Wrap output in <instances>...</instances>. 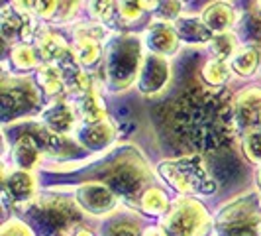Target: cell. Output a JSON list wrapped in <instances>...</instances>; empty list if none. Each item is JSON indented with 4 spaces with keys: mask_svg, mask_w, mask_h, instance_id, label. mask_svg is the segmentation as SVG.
Here are the masks:
<instances>
[{
    "mask_svg": "<svg viewBox=\"0 0 261 236\" xmlns=\"http://www.w3.org/2000/svg\"><path fill=\"white\" fill-rule=\"evenodd\" d=\"M79 114L83 118V122H98V120H105L106 116V106L100 99V95L96 91H89L85 95H81V103H79Z\"/></svg>",
    "mask_w": 261,
    "mask_h": 236,
    "instance_id": "cell-21",
    "label": "cell"
},
{
    "mask_svg": "<svg viewBox=\"0 0 261 236\" xmlns=\"http://www.w3.org/2000/svg\"><path fill=\"white\" fill-rule=\"evenodd\" d=\"M175 30L179 34V38L189 39V41H206L210 38V30L204 26L202 20L196 18H181L175 22Z\"/></svg>",
    "mask_w": 261,
    "mask_h": 236,
    "instance_id": "cell-23",
    "label": "cell"
},
{
    "mask_svg": "<svg viewBox=\"0 0 261 236\" xmlns=\"http://www.w3.org/2000/svg\"><path fill=\"white\" fill-rule=\"evenodd\" d=\"M200 20L204 22V26L208 28L212 34H224V32H228L230 28L234 26L236 12L228 2L214 0V2H210L202 8Z\"/></svg>",
    "mask_w": 261,
    "mask_h": 236,
    "instance_id": "cell-16",
    "label": "cell"
},
{
    "mask_svg": "<svg viewBox=\"0 0 261 236\" xmlns=\"http://www.w3.org/2000/svg\"><path fill=\"white\" fill-rule=\"evenodd\" d=\"M208 210L195 197H179L167 210L163 228L169 236H204L208 230Z\"/></svg>",
    "mask_w": 261,
    "mask_h": 236,
    "instance_id": "cell-6",
    "label": "cell"
},
{
    "mask_svg": "<svg viewBox=\"0 0 261 236\" xmlns=\"http://www.w3.org/2000/svg\"><path fill=\"white\" fill-rule=\"evenodd\" d=\"M171 79V65L165 55L145 52L140 73H138V89L144 95H155L163 91Z\"/></svg>",
    "mask_w": 261,
    "mask_h": 236,
    "instance_id": "cell-9",
    "label": "cell"
},
{
    "mask_svg": "<svg viewBox=\"0 0 261 236\" xmlns=\"http://www.w3.org/2000/svg\"><path fill=\"white\" fill-rule=\"evenodd\" d=\"M34 219L41 228L49 230L51 236H67L71 230H75L73 224L77 223V210L65 199H43L34 210Z\"/></svg>",
    "mask_w": 261,
    "mask_h": 236,
    "instance_id": "cell-7",
    "label": "cell"
},
{
    "mask_svg": "<svg viewBox=\"0 0 261 236\" xmlns=\"http://www.w3.org/2000/svg\"><path fill=\"white\" fill-rule=\"evenodd\" d=\"M144 55V41L138 36H116L108 43L106 52L108 85L114 91L128 89L134 81H138Z\"/></svg>",
    "mask_w": 261,
    "mask_h": 236,
    "instance_id": "cell-2",
    "label": "cell"
},
{
    "mask_svg": "<svg viewBox=\"0 0 261 236\" xmlns=\"http://www.w3.org/2000/svg\"><path fill=\"white\" fill-rule=\"evenodd\" d=\"M118 8H120V14H122V18L124 20H128V22H134V20H138L142 12H144V8H140L136 2H132V0H122L120 4H118Z\"/></svg>",
    "mask_w": 261,
    "mask_h": 236,
    "instance_id": "cell-36",
    "label": "cell"
},
{
    "mask_svg": "<svg viewBox=\"0 0 261 236\" xmlns=\"http://www.w3.org/2000/svg\"><path fill=\"white\" fill-rule=\"evenodd\" d=\"M75 201L81 210L94 217H102V215H110L116 209L118 195L105 181H87L77 187Z\"/></svg>",
    "mask_w": 261,
    "mask_h": 236,
    "instance_id": "cell-8",
    "label": "cell"
},
{
    "mask_svg": "<svg viewBox=\"0 0 261 236\" xmlns=\"http://www.w3.org/2000/svg\"><path fill=\"white\" fill-rule=\"evenodd\" d=\"M102 53L100 41L91 36H77V45H75V57L81 65H92L98 61Z\"/></svg>",
    "mask_w": 261,
    "mask_h": 236,
    "instance_id": "cell-25",
    "label": "cell"
},
{
    "mask_svg": "<svg viewBox=\"0 0 261 236\" xmlns=\"http://www.w3.org/2000/svg\"><path fill=\"white\" fill-rule=\"evenodd\" d=\"M38 39H39L38 52L47 59V63H55V61H59V59L67 53L65 41L59 38V36L51 34V32H43Z\"/></svg>",
    "mask_w": 261,
    "mask_h": 236,
    "instance_id": "cell-24",
    "label": "cell"
},
{
    "mask_svg": "<svg viewBox=\"0 0 261 236\" xmlns=\"http://www.w3.org/2000/svg\"><path fill=\"white\" fill-rule=\"evenodd\" d=\"M61 6L65 8V18H69L71 14L77 10L79 6V0H61Z\"/></svg>",
    "mask_w": 261,
    "mask_h": 236,
    "instance_id": "cell-37",
    "label": "cell"
},
{
    "mask_svg": "<svg viewBox=\"0 0 261 236\" xmlns=\"http://www.w3.org/2000/svg\"><path fill=\"white\" fill-rule=\"evenodd\" d=\"M57 65L61 67V73H63V79H65V87L69 89V91L85 95V92L91 89L89 79H87V75L81 71V67H79V61L75 55H71V53L67 52L65 55L57 61Z\"/></svg>",
    "mask_w": 261,
    "mask_h": 236,
    "instance_id": "cell-19",
    "label": "cell"
},
{
    "mask_svg": "<svg viewBox=\"0 0 261 236\" xmlns=\"http://www.w3.org/2000/svg\"><path fill=\"white\" fill-rule=\"evenodd\" d=\"M144 236H169L165 228H159V226H149L144 230Z\"/></svg>",
    "mask_w": 261,
    "mask_h": 236,
    "instance_id": "cell-38",
    "label": "cell"
},
{
    "mask_svg": "<svg viewBox=\"0 0 261 236\" xmlns=\"http://www.w3.org/2000/svg\"><path fill=\"white\" fill-rule=\"evenodd\" d=\"M105 236H144V230L132 217H114L105 226Z\"/></svg>",
    "mask_w": 261,
    "mask_h": 236,
    "instance_id": "cell-29",
    "label": "cell"
},
{
    "mask_svg": "<svg viewBox=\"0 0 261 236\" xmlns=\"http://www.w3.org/2000/svg\"><path fill=\"white\" fill-rule=\"evenodd\" d=\"M0 30H2L4 39L8 41L14 38L30 39V36H34V30H36V20L32 18V14L22 12L12 6H4Z\"/></svg>",
    "mask_w": 261,
    "mask_h": 236,
    "instance_id": "cell-15",
    "label": "cell"
},
{
    "mask_svg": "<svg viewBox=\"0 0 261 236\" xmlns=\"http://www.w3.org/2000/svg\"><path fill=\"white\" fill-rule=\"evenodd\" d=\"M12 2L14 8L39 18H51L59 6V0H12Z\"/></svg>",
    "mask_w": 261,
    "mask_h": 236,
    "instance_id": "cell-27",
    "label": "cell"
},
{
    "mask_svg": "<svg viewBox=\"0 0 261 236\" xmlns=\"http://www.w3.org/2000/svg\"><path fill=\"white\" fill-rule=\"evenodd\" d=\"M257 6H259V10H261V0H257Z\"/></svg>",
    "mask_w": 261,
    "mask_h": 236,
    "instance_id": "cell-41",
    "label": "cell"
},
{
    "mask_svg": "<svg viewBox=\"0 0 261 236\" xmlns=\"http://www.w3.org/2000/svg\"><path fill=\"white\" fill-rule=\"evenodd\" d=\"M159 175L175 187L179 193H202L208 195L216 191V183L204 163L202 154H189L177 159H165L157 166Z\"/></svg>",
    "mask_w": 261,
    "mask_h": 236,
    "instance_id": "cell-3",
    "label": "cell"
},
{
    "mask_svg": "<svg viewBox=\"0 0 261 236\" xmlns=\"http://www.w3.org/2000/svg\"><path fill=\"white\" fill-rule=\"evenodd\" d=\"M179 41L181 38L175 30V24L165 20L151 22L144 34V43L149 48V52L165 55V57H169L179 50Z\"/></svg>",
    "mask_w": 261,
    "mask_h": 236,
    "instance_id": "cell-12",
    "label": "cell"
},
{
    "mask_svg": "<svg viewBox=\"0 0 261 236\" xmlns=\"http://www.w3.org/2000/svg\"><path fill=\"white\" fill-rule=\"evenodd\" d=\"M114 6H116L114 0H89V12L92 18H96L100 22H108L112 18Z\"/></svg>",
    "mask_w": 261,
    "mask_h": 236,
    "instance_id": "cell-34",
    "label": "cell"
},
{
    "mask_svg": "<svg viewBox=\"0 0 261 236\" xmlns=\"http://www.w3.org/2000/svg\"><path fill=\"white\" fill-rule=\"evenodd\" d=\"M38 105V95L30 83H4L2 85V114L6 120L20 116Z\"/></svg>",
    "mask_w": 261,
    "mask_h": 236,
    "instance_id": "cell-11",
    "label": "cell"
},
{
    "mask_svg": "<svg viewBox=\"0 0 261 236\" xmlns=\"http://www.w3.org/2000/svg\"><path fill=\"white\" fill-rule=\"evenodd\" d=\"M105 183L110 185L118 197L134 199L149 183V168L136 150H124L105 171Z\"/></svg>",
    "mask_w": 261,
    "mask_h": 236,
    "instance_id": "cell-4",
    "label": "cell"
},
{
    "mask_svg": "<svg viewBox=\"0 0 261 236\" xmlns=\"http://www.w3.org/2000/svg\"><path fill=\"white\" fill-rule=\"evenodd\" d=\"M242 146H244V152H246L248 159L261 166V128L244 132Z\"/></svg>",
    "mask_w": 261,
    "mask_h": 236,
    "instance_id": "cell-32",
    "label": "cell"
},
{
    "mask_svg": "<svg viewBox=\"0 0 261 236\" xmlns=\"http://www.w3.org/2000/svg\"><path fill=\"white\" fill-rule=\"evenodd\" d=\"M230 67L228 63L224 61V59H218V57H214V59H210L208 63L204 65L202 69V77H204V83L210 85V87H222L224 83L230 79Z\"/></svg>",
    "mask_w": 261,
    "mask_h": 236,
    "instance_id": "cell-28",
    "label": "cell"
},
{
    "mask_svg": "<svg viewBox=\"0 0 261 236\" xmlns=\"http://www.w3.org/2000/svg\"><path fill=\"white\" fill-rule=\"evenodd\" d=\"M259 63H261V53L253 45H242V48H238L236 53L232 55V59H230L232 69H234L238 75H242V77L253 75L257 71Z\"/></svg>",
    "mask_w": 261,
    "mask_h": 236,
    "instance_id": "cell-20",
    "label": "cell"
},
{
    "mask_svg": "<svg viewBox=\"0 0 261 236\" xmlns=\"http://www.w3.org/2000/svg\"><path fill=\"white\" fill-rule=\"evenodd\" d=\"M41 120H43V126L49 128L55 134H61V136H67L71 132L77 130V110L69 105L67 101H55L53 105H49L43 114H41Z\"/></svg>",
    "mask_w": 261,
    "mask_h": 236,
    "instance_id": "cell-14",
    "label": "cell"
},
{
    "mask_svg": "<svg viewBox=\"0 0 261 236\" xmlns=\"http://www.w3.org/2000/svg\"><path fill=\"white\" fill-rule=\"evenodd\" d=\"M218 236H259L261 207L255 195H244L228 203L216 217Z\"/></svg>",
    "mask_w": 261,
    "mask_h": 236,
    "instance_id": "cell-5",
    "label": "cell"
},
{
    "mask_svg": "<svg viewBox=\"0 0 261 236\" xmlns=\"http://www.w3.org/2000/svg\"><path fill=\"white\" fill-rule=\"evenodd\" d=\"M140 205L147 215H161V213H167L169 210V201L163 189L159 187H149L145 189L144 195L140 197Z\"/></svg>",
    "mask_w": 261,
    "mask_h": 236,
    "instance_id": "cell-26",
    "label": "cell"
},
{
    "mask_svg": "<svg viewBox=\"0 0 261 236\" xmlns=\"http://www.w3.org/2000/svg\"><path fill=\"white\" fill-rule=\"evenodd\" d=\"M38 50H34V48H30V45H16L12 50V55H10V59H12L14 67H18V69H32V67L38 65L39 61V55H38Z\"/></svg>",
    "mask_w": 261,
    "mask_h": 236,
    "instance_id": "cell-31",
    "label": "cell"
},
{
    "mask_svg": "<svg viewBox=\"0 0 261 236\" xmlns=\"http://www.w3.org/2000/svg\"><path fill=\"white\" fill-rule=\"evenodd\" d=\"M75 134H77L79 144L85 150L94 152V150H105L114 142L116 128L108 118H105L98 122H83L81 126H77Z\"/></svg>",
    "mask_w": 261,
    "mask_h": 236,
    "instance_id": "cell-13",
    "label": "cell"
},
{
    "mask_svg": "<svg viewBox=\"0 0 261 236\" xmlns=\"http://www.w3.org/2000/svg\"><path fill=\"white\" fill-rule=\"evenodd\" d=\"M153 10L157 12V20L171 22L181 12V0H157Z\"/></svg>",
    "mask_w": 261,
    "mask_h": 236,
    "instance_id": "cell-33",
    "label": "cell"
},
{
    "mask_svg": "<svg viewBox=\"0 0 261 236\" xmlns=\"http://www.w3.org/2000/svg\"><path fill=\"white\" fill-rule=\"evenodd\" d=\"M257 179H259V187H261V168H259V173H257Z\"/></svg>",
    "mask_w": 261,
    "mask_h": 236,
    "instance_id": "cell-40",
    "label": "cell"
},
{
    "mask_svg": "<svg viewBox=\"0 0 261 236\" xmlns=\"http://www.w3.org/2000/svg\"><path fill=\"white\" fill-rule=\"evenodd\" d=\"M169 126L193 154L218 152L238 130L234 99L220 91V87L191 89L175 101Z\"/></svg>",
    "mask_w": 261,
    "mask_h": 236,
    "instance_id": "cell-1",
    "label": "cell"
},
{
    "mask_svg": "<svg viewBox=\"0 0 261 236\" xmlns=\"http://www.w3.org/2000/svg\"><path fill=\"white\" fill-rule=\"evenodd\" d=\"M38 83L47 95L61 92L63 87H65V79H63V73H61V67L57 65V63H45V65H41L38 71Z\"/></svg>",
    "mask_w": 261,
    "mask_h": 236,
    "instance_id": "cell-22",
    "label": "cell"
},
{
    "mask_svg": "<svg viewBox=\"0 0 261 236\" xmlns=\"http://www.w3.org/2000/svg\"><path fill=\"white\" fill-rule=\"evenodd\" d=\"M4 195L10 197L14 203H26L36 195V177L32 171L14 170L4 177Z\"/></svg>",
    "mask_w": 261,
    "mask_h": 236,
    "instance_id": "cell-17",
    "label": "cell"
},
{
    "mask_svg": "<svg viewBox=\"0 0 261 236\" xmlns=\"http://www.w3.org/2000/svg\"><path fill=\"white\" fill-rule=\"evenodd\" d=\"M236 126L242 134L248 130L261 128V89L248 87L234 97Z\"/></svg>",
    "mask_w": 261,
    "mask_h": 236,
    "instance_id": "cell-10",
    "label": "cell"
},
{
    "mask_svg": "<svg viewBox=\"0 0 261 236\" xmlns=\"http://www.w3.org/2000/svg\"><path fill=\"white\" fill-rule=\"evenodd\" d=\"M238 50V41H236V36L234 34H228V32H224V34H214L212 39H210V52L214 57H218V59H232V55L236 53Z\"/></svg>",
    "mask_w": 261,
    "mask_h": 236,
    "instance_id": "cell-30",
    "label": "cell"
},
{
    "mask_svg": "<svg viewBox=\"0 0 261 236\" xmlns=\"http://www.w3.org/2000/svg\"><path fill=\"white\" fill-rule=\"evenodd\" d=\"M12 159L18 170L32 171L38 168L39 159H41V146L36 140V136L32 134H22L12 148Z\"/></svg>",
    "mask_w": 261,
    "mask_h": 236,
    "instance_id": "cell-18",
    "label": "cell"
},
{
    "mask_svg": "<svg viewBox=\"0 0 261 236\" xmlns=\"http://www.w3.org/2000/svg\"><path fill=\"white\" fill-rule=\"evenodd\" d=\"M0 236H36V232L26 223H22L18 219H12V221L4 223L2 230H0Z\"/></svg>",
    "mask_w": 261,
    "mask_h": 236,
    "instance_id": "cell-35",
    "label": "cell"
},
{
    "mask_svg": "<svg viewBox=\"0 0 261 236\" xmlns=\"http://www.w3.org/2000/svg\"><path fill=\"white\" fill-rule=\"evenodd\" d=\"M71 236H94V232L89 230V228H75V230L71 232Z\"/></svg>",
    "mask_w": 261,
    "mask_h": 236,
    "instance_id": "cell-39",
    "label": "cell"
}]
</instances>
